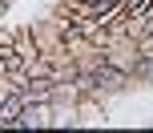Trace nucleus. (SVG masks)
Masks as SVG:
<instances>
[{
	"instance_id": "f257e3e1",
	"label": "nucleus",
	"mask_w": 153,
	"mask_h": 133,
	"mask_svg": "<svg viewBox=\"0 0 153 133\" xmlns=\"http://www.w3.org/2000/svg\"><path fill=\"white\" fill-rule=\"evenodd\" d=\"M141 56H149V61H153V36H145V40H141Z\"/></svg>"
}]
</instances>
